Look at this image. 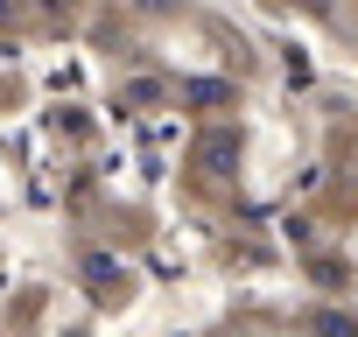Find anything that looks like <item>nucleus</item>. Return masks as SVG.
I'll list each match as a JSON object with an SVG mask.
<instances>
[]
</instances>
